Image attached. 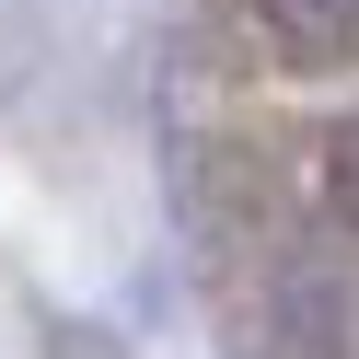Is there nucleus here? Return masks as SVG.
I'll return each mask as SVG.
<instances>
[{
    "instance_id": "nucleus-1",
    "label": "nucleus",
    "mask_w": 359,
    "mask_h": 359,
    "mask_svg": "<svg viewBox=\"0 0 359 359\" xmlns=\"http://www.w3.org/2000/svg\"><path fill=\"white\" fill-rule=\"evenodd\" d=\"M255 24H266V47L302 58V70L359 58V0H255Z\"/></svg>"
},
{
    "instance_id": "nucleus-2",
    "label": "nucleus",
    "mask_w": 359,
    "mask_h": 359,
    "mask_svg": "<svg viewBox=\"0 0 359 359\" xmlns=\"http://www.w3.org/2000/svg\"><path fill=\"white\" fill-rule=\"evenodd\" d=\"M325 197H336V220H359V128H336V151H325Z\"/></svg>"
}]
</instances>
